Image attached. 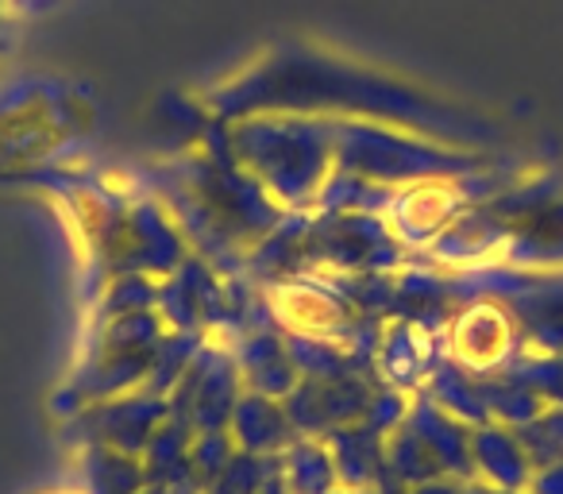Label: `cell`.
<instances>
[{"label": "cell", "instance_id": "1", "mask_svg": "<svg viewBox=\"0 0 563 494\" xmlns=\"http://www.w3.org/2000/svg\"><path fill=\"white\" fill-rule=\"evenodd\" d=\"M471 463H475L478 475L498 486V491H525L532 479L529 452L501 429H478L475 437H471Z\"/></svg>", "mask_w": 563, "mask_h": 494}, {"label": "cell", "instance_id": "2", "mask_svg": "<svg viewBox=\"0 0 563 494\" xmlns=\"http://www.w3.org/2000/svg\"><path fill=\"white\" fill-rule=\"evenodd\" d=\"M336 463L317 444H298L286 463V486L294 494H329L336 491Z\"/></svg>", "mask_w": 563, "mask_h": 494}, {"label": "cell", "instance_id": "3", "mask_svg": "<svg viewBox=\"0 0 563 494\" xmlns=\"http://www.w3.org/2000/svg\"><path fill=\"white\" fill-rule=\"evenodd\" d=\"M525 491L529 494H563V460L544 463V468H532V479Z\"/></svg>", "mask_w": 563, "mask_h": 494}, {"label": "cell", "instance_id": "4", "mask_svg": "<svg viewBox=\"0 0 563 494\" xmlns=\"http://www.w3.org/2000/svg\"><path fill=\"white\" fill-rule=\"evenodd\" d=\"M413 494H460V491H455L452 483H437V479H429V483H421Z\"/></svg>", "mask_w": 563, "mask_h": 494}, {"label": "cell", "instance_id": "5", "mask_svg": "<svg viewBox=\"0 0 563 494\" xmlns=\"http://www.w3.org/2000/svg\"><path fill=\"white\" fill-rule=\"evenodd\" d=\"M51 494H81V491H51Z\"/></svg>", "mask_w": 563, "mask_h": 494}, {"label": "cell", "instance_id": "6", "mask_svg": "<svg viewBox=\"0 0 563 494\" xmlns=\"http://www.w3.org/2000/svg\"><path fill=\"white\" fill-rule=\"evenodd\" d=\"M329 494H347V491H329Z\"/></svg>", "mask_w": 563, "mask_h": 494}]
</instances>
